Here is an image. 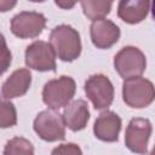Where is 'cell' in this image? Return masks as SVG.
I'll return each instance as SVG.
<instances>
[{"label":"cell","instance_id":"cell-1","mask_svg":"<svg viewBox=\"0 0 155 155\" xmlns=\"http://www.w3.org/2000/svg\"><path fill=\"white\" fill-rule=\"evenodd\" d=\"M50 45L56 56L64 62L75 61L81 53L80 34L67 24H61L52 29L50 34Z\"/></svg>","mask_w":155,"mask_h":155},{"label":"cell","instance_id":"cell-2","mask_svg":"<svg viewBox=\"0 0 155 155\" xmlns=\"http://www.w3.org/2000/svg\"><path fill=\"white\" fill-rule=\"evenodd\" d=\"M76 91V85L73 78L62 75L58 79L50 80L42 90V101L52 110L67 107Z\"/></svg>","mask_w":155,"mask_h":155},{"label":"cell","instance_id":"cell-3","mask_svg":"<svg viewBox=\"0 0 155 155\" xmlns=\"http://www.w3.org/2000/svg\"><path fill=\"white\" fill-rule=\"evenodd\" d=\"M122 98L131 108H145L155 99V87L151 81L140 76L127 79L122 84Z\"/></svg>","mask_w":155,"mask_h":155},{"label":"cell","instance_id":"cell-4","mask_svg":"<svg viewBox=\"0 0 155 155\" xmlns=\"http://www.w3.org/2000/svg\"><path fill=\"white\" fill-rule=\"evenodd\" d=\"M114 67L119 75L127 80L140 76L147 68V59L144 53L134 47H122L114 57Z\"/></svg>","mask_w":155,"mask_h":155},{"label":"cell","instance_id":"cell-5","mask_svg":"<svg viewBox=\"0 0 155 155\" xmlns=\"http://www.w3.org/2000/svg\"><path fill=\"white\" fill-rule=\"evenodd\" d=\"M34 131L46 142L63 140L65 138V124L63 116L56 110H44L34 120Z\"/></svg>","mask_w":155,"mask_h":155},{"label":"cell","instance_id":"cell-6","mask_svg":"<svg viewBox=\"0 0 155 155\" xmlns=\"http://www.w3.org/2000/svg\"><path fill=\"white\" fill-rule=\"evenodd\" d=\"M85 93L96 109L108 108L114 99V86L103 74L91 75L85 82Z\"/></svg>","mask_w":155,"mask_h":155},{"label":"cell","instance_id":"cell-7","mask_svg":"<svg viewBox=\"0 0 155 155\" xmlns=\"http://www.w3.org/2000/svg\"><path fill=\"white\" fill-rule=\"evenodd\" d=\"M46 27V18L42 13L23 11L11 19V31L21 39H30L40 35Z\"/></svg>","mask_w":155,"mask_h":155},{"label":"cell","instance_id":"cell-8","mask_svg":"<svg viewBox=\"0 0 155 155\" xmlns=\"http://www.w3.org/2000/svg\"><path fill=\"white\" fill-rule=\"evenodd\" d=\"M150 134L151 124L148 119H132L128 122L125 132V144L132 153L144 155L148 151V142Z\"/></svg>","mask_w":155,"mask_h":155},{"label":"cell","instance_id":"cell-9","mask_svg":"<svg viewBox=\"0 0 155 155\" xmlns=\"http://www.w3.org/2000/svg\"><path fill=\"white\" fill-rule=\"evenodd\" d=\"M56 53L50 44L45 41H34L25 50V64L39 71L56 70Z\"/></svg>","mask_w":155,"mask_h":155},{"label":"cell","instance_id":"cell-10","mask_svg":"<svg viewBox=\"0 0 155 155\" xmlns=\"http://www.w3.org/2000/svg\"><path fill=\"white\" fill-rule=\"evenodd\" d=\"M91 40L98 48H109L117 42L120 38L119 27L109 19H98L91 24Z\"/></svg>","mask_w":155,"mask_h":155},{"label":"cell","instance_id":"cell-11","mask_svg":"<svg viewBox=\"0 0 155 155\" xmlns=\"http://www.w3.org/2000/svg\"><path fill=\"white\" fill-rule=\"evenodd\" d=\"M121 130V119L117 114L105 110L99 114L93 125L94 136L103 142H115Z\"/></svg>","mask_w":155,"mask_h":155},{"label":"cell","instance_id":"cell-12","mask_svg":"<svg viewBox=\"0 0 155 155\" xmlns=\"http://www.w3.org/2000/svg\"><path fill=\"white\" fill-rule=\"evenodd\" d=\"M31 84V73L25 69H17L15 70L7 80L2 84L1 93L5 99H11V98H17L27 93Z\"/></svg>","mask_w":155,"mask_h":155},{"label":"cell","instance_id":"cell-13","mask_svg":"<svg viewBox=\"0 0 155 155\" xmlns=\"http://www.w3.org/2000/svg\"><path fill=\"white\" fill-rule=\"evenodd\" d=\"M63 120L71 131H80L86 127L90 119L88 104L84 99H76L69 103L63 110Z\"/></svg>","mask_w":155,"mask_h":155},{"label":"cell","instance_id":"cell-14","mask_svg":"<svg viewBox=\"0 0 155 155\" xmlns=\"http://www.w3.org/2000/svg\"><path fill=\"white\" fill-rule=\"evenodd\" d=\"M150 2L148 0H137V1H120L117 7V15L119 17L128 23V24H136L142 22L149 11Z\"/></svg>","mask_w":155,"mask_h":155},{"label":"cell","instance_id":"cell-15","mask_svg":"<svg viewBox=\"0 0 155 155\" xmlns=\"http://www.w3.org/2000/svg\"><path fill=\"white\" fill-rule=\"evenodd\" d=\"M111 5L113 4L110 1H81V7L84 10L85 16L93 22L103 19L110 12Z\"/></svg>","mask_w":155,"mask_h":155},{"label":"cell","instance_id":"cell-16","mask_svg":"<svg viewBox=\"0 0 155 155\" xmlns=\"http://www.w3.org/2000/svg\"><path fill=\"white\" fill-rule=\"evenodd\" d=\"M4 155H34V147L28 139L15 137L6 143Z\"/></svg>","mask_w":155,"mask_h":155},{"label":"cell","instance_id":"cell-17","mask_svg":"<svg viewBox=\"0 0 155 155\" xmlns=\"http://www.w3.org/2000/svg\"><path fill=\"white\" fill-rule=\"evenodd\" d=\"M0 126L2 128L6 127H12L17 124V114H16V108L15 105L8 102V101H2L0 104Z\"/></svg>","mask_w":155,"mask_h":155},{"label":"cell","instance_id":"cell-18","mask_svg":"<svg viewBox=\"0 0 155 155\" xmlns=\"http://www.w3.org/2000/svg\"><path fill=\"white\" fill-rule=\"evenodd\" d=\"M51 155H82V151L80 147L74 143H64L56 147Z\"/></svg>","mask_w":155,"mask_h":155},{"label":"cell","instance_id":"cell-19","mask_svg":"<svg viewBox=\"0 0 155 155\" xmlns=\"http://www.w3.org/2000/svg\"><path fill=\"white\" fill-rule=\"evenodd\" d=\"M10 64H11V52L7 50L4 36H1V73L6 71Z\"/></svg>","mask_w":155,"mask_h":155},{"label":"cell","instance_id":"cell-20","mask_svg":"<svg viewBox=\"0 0 155 155\" xmlns=\"http://www.w3.org/2000/svg\"><path fill=\"white\" fill-rule=\"evenodd\" d=\"M16 5V2H11V4H8V2H5V1H1L0 2V7H1V11H7L8 8H11L12 6H15Z\"/></svg>","mask_w":155,"mask_h":155},{"label":"cell","instance_id":"cell-21","mask_svg":"<svg viewBox=\"0 0 155 155\" xmlns=\"http://www.w3.org/2000/svg\"><path fill=\"white\" fill-rule=\"evenodd\" d=\"M56 5L59 6V7H63V8H70L75 5V2H61V1H56Z\"/></svg>","mask_w":155,"mask_h":155},{"label":"cell","instance_id":"cell-22","mask_svg":"<svg viewBox=\"0 0 155 155\" xmlns=\"http://www.w3.org/2000/svg\"><path fill=\"white\" fill-rule=\"evenodd\" d=\"M151 13H153V17L155 18V1L151 4Z\"/></svg>","mask_w":155,"mask_h":155},{"label":"cell","instance_id":"cell-23","mask_svg":"<svg viewBox=\"0 0 155 155\" xmlns=\"http://www.w3.org/2000/svg\"><path fill=\"white\" fill-rule=\"evenodd\" d=\"M150 155H155V145H154V148H153V150H151Z\"/></svg>","mask_w":155,"mask_h":155}]
</instances>
